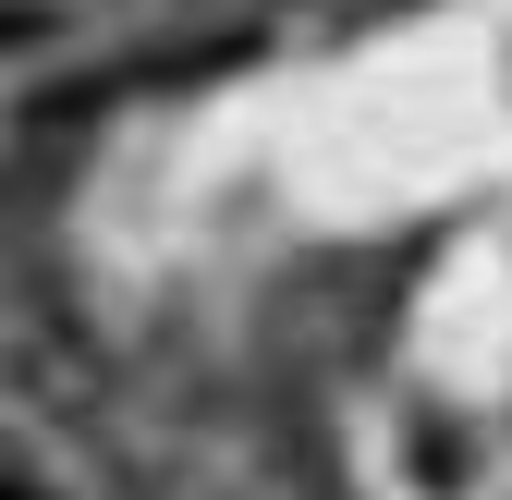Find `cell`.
I'll return each instance as SVG.
<instances>
[{
    "instance_id": "1",
    "label": "cell",
    "mask_w": 512,
    "mask_h": 500,
    "mask_svg": "<svg viewBox=\"0 0 512 500\" xmlns=\"http://www.w3.org/2000/svg\"><path fill=\"white\" fill-rule=\"evenodd\" d=\"M0 500H49V488H25V476H13V464H0Z\"/></svg>"
}]
</instances>
